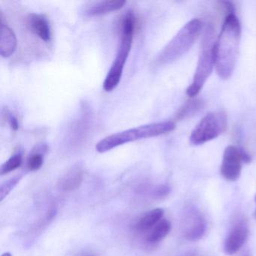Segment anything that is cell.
<instances>
[{"instance_id": "cell-1", "label": "cell", "mask_w": 256, "mask_h": 256, "mask_svg": "<svg viewBox=\"0 0 256 256\" xmlns=\"http://www.w3.org/2000/svg\"><path fill=\"white\" fill-rule=\"evenodd\" d=\"M240 38V23L234 12H230L226 16L216 41V71L222 80L228 79L234 71Z\"/></svg>"}, {"instance_id": "cell-2", "label": "cell", "mask_w": 256, "mask_h": 256, "mask_svg": "<svg viewBox=\"0 0 256 256\" xmlns=\"http://www.w3.org/2000/svg\"><path fill=\"white\" fill-rule=\"evenodd\" d=\"M175 127L176 125L172 121H163L140 126L107 136L97 143L96 149L98 152L103 154L130 142L167 134L174 131Z\"/></svg>"}, {"instance_id": "cell-3", "label": "cell", "mask_w": 256, "mask_h": 256, "mask_svg": "<svg viewBox=\"0 0 256 256\" xmlns=\"http://www.w3.org/2000/svg\"><path fill=\"white\" fill-rule=\"evenodd\" d=\"M216 41L214 28L208 25L204 31L200 54L192 82L186 90V95L190 98L198 95L215 67Z\"/></svg>"}, {"instance_id": "cell-4", "label": "cell", "mask_w": 256, "mask_h": 256, "mask_svg": "<svg viewBox=\"0 0 256 256\" xmlns=\"http://www.w3.org/2000/svg\"><path fill=\"white\" fill-rule=\"evenodd\" d=\"M202 30V22L198 19L186 24L168 43L157 58V62L167 65L178 60L194 46Z\"/></svg>"}, {"instance_id": "cell-5", "label": "cell", "mask_w": 256, "mask_h": 256, "mask_svg": "<svg viewBox=\"0 0 256 256\" xmlns=\"http://www.w3.org/2000/svg\"><path fill=\"white\" fill-rule=\"evenodd\" d=\"M226 128V116L222 112H211L194 127L190 134V143L202 145L218 138Z\"/></svg>"}, {"instance_id": "cell-6", "label": "cell", "mask_w": 256, "mask_h": 256, "mask_svg": "<svg viewBox=\"0 0 256 256\" xmlns=\"http://www.w3.org/2000/svg\"><path fill=\"white\" fill-rule=\"evenodd\" d=\"M134 34L120 32V42L116 58L104 79L103 89L106 92H112L116 89L122 78L124 66L131 52Z\"/></svg>"}, {"instance_id": "cell-7", "label": "cell", "mask_w": 256, "mask_h": 256, "mask_svg": "<svg viewBox=\"0 0 256 256\" xmlns=\"http://www.w3.org/2000/svg\"><path fill=\"white\" fill-rule=\"evenodd\" d=\"M250 156L244 150L230 145L224 150L221 164V174L227 180L234 182L240 178L242 162H248Z\"/></svg>"}, {"instance_id": "cell-8", "label": "cell", "mask_w": 256, "mask_h": 256, "mask_svg": "<svg viewBox=\"0 0 256 256\" xmlns=\"http://www.w3.org/2000/svg\"><path fill=\"white\" fill-rule=\"evenodd\" d=\"M181 229L184 238L188 240L197 241L204 236L206 221L197 208L188 206L184 210L181 218Z\"/></svg>"}, {"instance_id": "cell-9", "label": "cell", "mask_w": 256, "mask_h": 256, "mask_svg": "<svg viewBox=\"0 0 256 256\" xmlns=\"http://www.w3.org/2000/svg\"><path fill=\"white\" fill-rule=\"evenodd\" d=\"M248 226L244 217L239 216L234 220L226 236L224 244V252L228 254L238 252L248 238Z\"/></svg>"}, {"instance_id": "cell-10", "label": "cell", "mask_w": 256, "mask_h": 256, "mask_svg": "<svg viewBox=\"0 0 256 256\" xmlns=\"http://www.w3.org/2000/svg\"><path fill=\"white\" fill-rule=\"evenodd\" d=\"M84 170L82 164L72 166L60 180L59 186L62 191L72 192L77 190L82 185Z\"/></svg>"}, {"instance_id": "cell-11", "label": "cell", "mask_w": 256, "mask_h": 256, "mask_svg": "<svg viewBox=\"0 0 256 256\" xmlns=\"http://www.w3.org/2000/svg\"><path fill=\"white\" fill-rule=\"evenodd\" d=\"M28 23L32 32L43 41L48 42L52 38L50 24L44 14L32 13L28 18Z\"/></svg>"}, {"instance_id": "cell-12", "label": "cell", "mask_w": 256, "mask_h": 256, "mask_svg": "<svg viewBox=\"0 0 256 256\" xmlns=\"http://www.w3.org/2000/svg\"><path fill=\"white\" fill-rule=\"evenodd\" d=\"M17 46V38L14 31L2 24L0 28V54L4 58H10L16 52Z\"/></svg>"}, {"instance_id": "cell-13", "label": "cell", "mask_w": 256, "mask_h": 256, "mask_svg": "<svg viewBox=\"0 0 256 256\" xmlns=\"http://www.w3.org/2000/svg\"><path fill=\"white\" fill-rule=\"evenodd\" d=\"M164 210L156 208L144 214L136 222V230L140 234H146L163 218Z\"/></svg>"}, {"instance_id": "cell-14", "label": "cell", "mask_w": 256, "mask_h": 256, "mask_svg": "<svg viewBox=\"0 0 256 256\" xmlns=\"http://www.w3.org/2000/svg\"><path fill=\"white\" fill-rule=\"evenodd\" d=\"M126 2L124 0H112V1L96 2L86 10V14L90 16H104V14L112 13V12L121 10Z\"/></svg>"}, {"instance_id": "cell-15", "label": "cell", "mask_w": 256, "mask_h": 256, "mask_svg": "<svg viewBox=\"0 0 256 256\" xmlns=\"http://www.w3.org/2000/svg\"><path fill=\"white\" fill-rule=\"evenodd\" d=\"M172 224L170 221L163 218L151 230L145 234V241L151 245L158 244L168 234Z\"/></svg>"}, {"instance_id": "cell-16", "label": "cell", "mask_w": 256, "mask_h": 256, "mask_svg": "<svg viewBox=\"0 0 256 256\" xmlns=\"http://www.w3.org/2000/svg\"><path fill=\"white\" fill-rule=\"evenodd\" d=\"M48 146L46 144H40L35 146L26 162V168L30 172L40 170L44 164V154L47 152Z\"/></svg>"}, {"instance_id": "cell-17", "label": "cell", "mask_w": 256, "mask_h": 256, "mask_svg": "<svg viewBox=\"0 0 256 256\" xmlns=\"http://www.w3.org/2000/svg\"><path fill=\"white\" fill-rule=\"evenodd\" d=\"M22 162H23V154L22 151H18L1 166L0 174L1 175H5L13 172L18 168L22 166Z\"/></svg>"}, {"instance_id": "cell-18", "label": "cell", "mask_w": 256, "mask_h": 256, "mask_svg": "<svg viewBox=\"0 0 256 256\" xmlns=\"http://www.w3.org/2000/svg\"><path fill=\"white\" fill-rule=\"evenodd\" d=\"M23 175L18 174L17 176H13L11 179L8 180L4 184L0 186V200L2 202L6 197L8 196V194L14 190V187L19 184L20 180H22Z\"/></svg>"}, {"instance_id": "cell-19", "label": "cell", "mask_w": 256, "mask_h": 256, "mask_svg": "<svg viewBox=\"0 0 256 256\" xmlns=\"http://www.w3.org/2000/svg\"><path fill=\"white\" fill-rule=\"evenodd\" d=\"M202 107V102L198 100L188 102L180 110L179 113L178 114V119H182L186 116L187 118V116L193 114L194 112L196 113Z\"/></svg>"}, {"instance_id": "cell-20", "label": "cell", "mask_w": 256, "mask_h": 256, "mask_svg": "<svg viewBox=\"0 0 256 256\" xmlns=\"http://www.w3.org/2000/svg\"><path fill=\"white\" fill-rule=\"evenodd\" d=\"M170 192V188L167 185H160L152 192V196L155 198L161 199L167 196Z\"/></svg>"}, {"instance_id": "cell-21", "label": "cell", "mask_w": 256, "mask_h": 256, "mask_svg": "<svg viewBox=\"0 0 256 256\" xmlns=\"http://www.w3.org/2000/svg\"><path fill=\"white\" fill-rule=\"evenodd\" d=\"M10 125H11L12 128L14 131L18 130L19 128V124H18V120L16 118L14 115H11L10 118Z\"/></svg>"}, {"instance_id": "cell-22", "label": "cell", "mask_w": 256, "mask_h": 256, "mask_svg": "<svg viewBox=\"0 0 256 256\" xmlns=\"http://www.w3.org/2000/svg\"><path fill=\"white\" fill-rule=\"evenodd\" d=\"M2 256H12L11 254V253L10 252H5L4 254H2Z\"/></svg>"}, {"instance_id": "cell-23", "label": "cell", "mask_w": 256, "mask_h": 256, "mask_svg": "<svg viewBox=\"0 0 256 256\" xmlns=\"http://www.w3.org/2000/svg\"><path fill=\"white\" fill-rule=\"evenodd\" d=\"M96 256L95 254H82V256Z\"/></svg>"}, {"instance_id": "cell-24", "label": "cell", "mask_w": 256, "mask_h": 256, "mask_svg": "<svg viewBox=\"0 0 256 256\" xmlns=\"http://www.w3.org/2000/svg\"><path fill=\"white\" fill-rule=\"evenodd\" d=\"M254 218H256V209L254 212Z\"/></svg>"}, {"instance_id": "cell-25", "label": "cell", "mask_w": 256, "mask_h": 256, "mask_svg": "<svg viewBox=\"0 0 256 256\" xmlns=\"http://www.w3.org/2000/svg\"><path fill=\"white\" fill-rule=\"evenodd\" d=\"M242 256H250V254H248V253H245V254H244Z\"/></svg>"}]
</instances>
